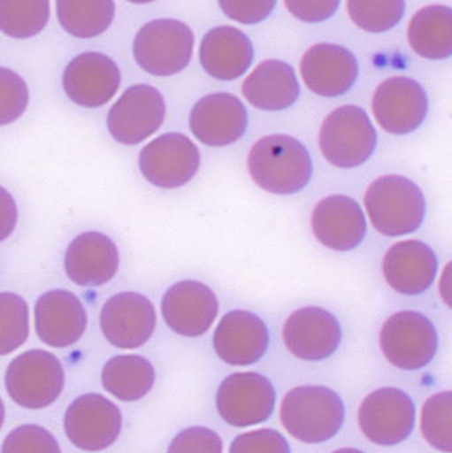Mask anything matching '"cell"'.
Wrapping results in <instances>:
<instances>
[{
  "instance_id": "9a60e30c",
  "label": "cell",
  "mask_w": 452,
  "mask_h": 453,
  "mask_svg": "<svg viewBox=\"0 0 452 453\" xmlns=\"http://www.w3.org/2000/svg\"><path fill=\"white\" fill-rule=\"evenodd\" d=\"M157 325L153 303L146 296L135 292L114 295L103 303L100 326L111 345L133 350L145 345Z\"/></svg>"
},
{
  "instance_id": "60d3db41",
  "label": "cell",
  "mask_w": 452,
  "mask_h": 453,
  "mask_svg": "<svg viewBox=\"0 0 452 453\" xmlns=\"http://www.w3.org/2000/svg\"><path fill=\"white\" fill-rule=\"evenodd\" d=\"M332 453H365V452L361 451V449H352V447H348V449H337V451H334Z\"/></svg>"
},
{
  "instance_id": "4fadbf2b",
  "label": "cell",
  "mask_w": 452,
  "mask_h": 453,
  "mask_svg": "<svg viewBox=\"0 0 452 453\" xmlns=\"http://www.w3.org/2000/svg\"><path fill=\"white\" fill-rule=\"evenodd\" d=\"M374 119L385 132L410 134L419 129L429 113V97L417 80L395 76L377 87L372 100Z\"/></svg>"
},
{
  "instance_id": "484cf974",
  "label": "cell",
  "mask_w": 452,
  "mask_h": 453,
  "mask_svg": "<svg viewBox=\"0 0 452 453\" xmlns=\"http://www.w3.org/2000/svg\"><path fill=\"white\" fill-rule=\"evenodd\" d=\"M246 100L265 111H281L295 105L300 97V84L292 65L286 61H262L241 87Z\"/></svg>"
},
{
  "instance_id": "ba28073f",
  "label": "cell",
  "mask_w": 452,
  "mask_h": 453,
  "mask_svg": "<svg viewBox=\"0 0 452 453\" xmlns=\"http://www.w3.org/2000/svg\"><path fill=\"white\" fill-rule=\"evenodd\" d=\"M417 409L411 396L397 388L372 391L358 410V426L369 441L395 447L410 438Z\"/></svg>"
},
{
  "instance_id": "277c9868",
  "label": "cell",
  "mask_w": 452,
  "mask_h": 453,
  "mask_svg": "<svg viewBox=\"0 0 452 453\" xmlns=\"http://www.w3.org/2000/svg\"><path fill=\"white\" fill-rule=\"evenodd\" d=\"M379 135L368 113L357 105L334 109L321 125L318 143L324 158L339 169L363 166L376 151Z\"/></svg>"
},
{
  "instance_id": "4316f807",
  "label": "cell",
  "mask_w": 452,
  "mask_h": 453,
  "mask_svg": "<svg viewBox=\"0 0 452 453\" xmlns=\"http://www.w3.org/2000/svg\"><path fill=\"white\" fill-rule=\"evenodd\" d=\"M408 40L414 52L427 60L452 56V8L432 4L417 11L409 23Z\"/></svg>"
},
{
  "instance_id": "d4e9b609",
  "label": "cell",
  "mask_w": 452,
  "mask_h": 453,
  "mask_svg": "<svg viewBox=\"0 0 452 453\" xmlns=\"http://www.w3.org/2000/svg\"><path fill=\"white\" fill-rule=\"evenodd\" d=\"M204 71L220 81L243 76L254 61V45L241 29L222 26L210 29L199 47Z\"/></svg>"
},
{
  "instance_id": "d6986e66",
  "label": "cell",
  "mask_w": 452,
  "mask_h": 453,
  "mask_svg": "<svg viewBox=\"0 0 452 453\" xmlns=\"http://www.w3.org/2000/svg\"><path fill=\"white\" fill-rule=\"evenodd\" d=\"M249 127L246 106L231 93L204 96L190 113V129L196 140L212 148L233 145Z\"/></svg>"
},
{
  "instance_id": "836d02e7",
  "label": "cell",
  "mask_w": 452,
  "mask_h": 453,
  "mask_svg": "<svg viewBox=\"0 0 452 453\" xmlns=\"http://www.w3.org/2000/svg\"><path fill=\"white\" fill-rule=\"evenodd\" d=\"M2 453H61L55 436L36 425H23L3 441Z\"/></svg>"
},
{
  "instance_id": "3957f363",
  "label": "cell",
  "mask_w": 452,
  "mask_h": 453,
  "mask_svg": "<svg viewBox=\"0 0 452 453\" xmlns=\"http://www.w3.org/2000/svg\"><path fill=\"white\" fill-rule=\"evenodd\" d=\"M364 203L372 225L387 237L414 234L426 218L424 193L403 175H384L374 180L366 190Z\"/></svg>"
},
{
  "instance_id": "5bb4252c",
  "label": "cell",
  "mask_w": 452,
  "mask_h": 453,
  "mask_svg": "<svg viewBox=\"0 0 452 453\" xmlns=\"http://www.w3.org/2000/svg\"><path fill=\"white\" fill-rule=\"evenodd\" d=\"M283 341L289 353L302 361H326L339 350L342 327L326 309L305 306L287 319Z\"/></svg>"
},
{
  "instance_id": "cb8c5ba5",
  "label": "cell",
  "mask_w": 452,
  "mask_h": 453,
  "mask_svg": "<svg viewBox=\"0 0 452 453\" xmlns=\"http://www.w3.org/2000/svg\"><path fill=\"white\" fill-rule=\"evenodd\" d=\"M119 252L116 242L101 234L89 231L79 234L66 248L65 272L80 287H101L116 276Z\"/></svg>"
},
{
  "instance_id": "b9f144b4",
  "label": "cell",
  "mask_w": 452,
  "mask_h": 453,
  "mask_svg": "<svg viewBox=\"0 0 452 453\" xmlns=\"http://www.w3.org/2000/svg\"><path fill=\"white\" fill-rule=\"evenodd\" d=\"M127 2L135 3V4H146V3H151L154 0H127Z\"/></svg>"
},
{
  "instance_id": "ac0fdd59",
  "label": "cell",
  "mask_w": 452,
  "mask_h": 453,
  "mask_svg": "<svg viewBox=\"0 0 452 453\" xmlns=\"http://www.w3.org/2000/svg\"><path fill=\"white\" fill-rule=\"evenodd\" d=\"M121 73L109 56L84 52L66 65L63 88L69 100L84 108H100L119 90Z\"/></svg>"
},
{
  "instance_id": "9c48e42d",
  "label": "cell",
  "mask_w": 452,
  "mask_h": 453,
  "mask_svg": "<svg viewBox=\"0 0 452 453\" xmlns=\"http://www.w3.org/2000/svg\"><path fill=\"white\" fill-rule=\"evenodd\" d=\"M201 166L198 146L180 133H166L149 142L140 154V170L150 185L178 188L188 185Z\"/></svg>"
},
{
  "instance_id": "1f68e13d",
  "label": "cell",
  "mask_w": 452,
  "mask_h": 453,
  "mask_svg": "<svg viewBox=\"0 0 452 453\" xmlns=\"http://www.w3.org/2000/svg\"><path fill=\"white\" fill-rule=\"evenodd\" d=\"M353 23L371 34H384L395 28L406 11V0H347Z\"/></svg>"
},
{
  "instance_id": "83f0119b",
  "label": "cell",
  "mask_w": 452,
  "mask_h": 453,
  "mask_svg": "<svg viewBox=\"0 0 452 453\" xmlns=\"http://www.w3.org/2000/svg\"><path fill=\"white\" fill-rule=\"evenodd\" d=\"M101 380L103 388L119 401L137 402L153 388L156 370L143 357L117 356L103 365Z\"/></svg>"
},
{
  "instance_id": "603a6c76",
  "label": "cell",
  "mask_w": 452,
  "mask_h": 453,
  "mask_svg": "<svg viewBox=\"0 0 452 453\" xmlns=\"http://www.w3.org/2000/svg\"><path fill=\"white\" fill-rule=\"evenodd\" d=\"M438 257L433 248L419 240H402L389 248L382 272L395 292L418 296L426 292L438 273Z\"/></svg>"
},
{
  "instance_id": "e575fe53",
  "label": "cell",
  "mask_w": 452,
  "mask_h": 453,
  "mask_svg": "<svg viewBox=\"0 0 452 453\" xmlns=\"http://www.w3.org/2000/svg\"><path fill=\"white\" fill-rule=\"evenodd\" d=\"M29 101L26 81L16 72L0 69V124L16 121L27 109Z\"/></svg>"
},
{
  "instance_id": "f35d334b",
  "label": "cell",
  "mask_w": 452,
  "mask_h": 453,
  "mask_svg": "<svg viewBox=\"0 0 452 453\" xmlns=\"http://www.w3.org/2000/svg\"><path fill=\"white\" fill-rule=\"evenodd\" d=\"M287 10L304 23H323L339 10L341 0H284Z\"/></svg>"
},
{
  "instance_id": "d590c367",
  "label": "cell",
  "mask_w": 452,
  "mask_h": 453,
  "mask_svg": "<svg viewBox=\"0 0 452 453\" xmlns=\"http://www.w3.org/2000/svg\"><path fill=\"white\" fill-rule=\"evenodd\" d=\"M228 453H292L287 439L271 428L249 431L236 436Z\"/></svg>"
},
{
  "instance_id": "f546056e",
  "label": "cell",
  "mask_w": 452,
  "mask_h": 453,
  "mask_svg": "<svg viewBox=\"0 0 452 453\" xmlns=\"http://www.w3.org/2000/svg\"><path fill=\"white\" fill-rule=\"evenodd\" d=\"M50 13V0H0V29L12 39H29L45 28Z\"/></svg>"
},
{
  "instance_id": "7c38bea8",
  "label": "cell",
  "mask_w": 452,
  "mask_h": 453,
  "mask_svg": "<svg viewBox=\"0 0 452 453\" xmlns=\"http://www.w3.org/2000/svg\"><path fill=\"white\" fill-rule=\"evenodd\" d=\"M64 428L71 443L81 451H103L121 434V411L101 394H85L69 404Z\"/></svg>"
},
{
  "instance_id": "d6a6232c",
  "label": "cell",
  "mask_w": 452,
  "mask_h": 453,
  "mask_svg": "<svg viewBox=\"0 0 452 453\" xmlns=\"http://www.w3.org/2000/svg\"><path fill=\"white\" fill-rule=\"evenodd\" d=\"M28 305L16 293H0V354L7 356L28 338Z\"/></svg>"
},
{
  "instance_id": "e0dca14e",
  "label": "cell",
  "mask_w": 452,
  "mask_h": 453,
  "mask_svg": "<svg viewBox=\"0 0 452 453\" xmlns=\"http://www.w3.org/2000/svg\"><path fill=\"white\" fill-rule=\"evenodd\" d=\"M304 84L320 97H340L355 87L358 61L348 48L332 42L310 47L300 63Z\"/></svg>"
},
{
  "instance_id": "8d00e7d4",
  "label": "cell",
  "mask_w": 452,
  "mask_h": 453,
  "mask_svg": "<svg viewBox=\"0 0 452 453\" xmlns=\"http://www.w3.org/2000/svg\"><path fill=\"white\" fill-rule=\"evenodd\" d=\"M167 453H223V441L215 431L195 426L180 431Z\"/></svg>"
},
{
  "instance_id": "8fae6325",
  "label": "cell",
  "mask_w": 452,
  "mask_h": 453,
  "mask_svg": "<svg viewBox=\"0 0 452 453\" xmlns=\"http://www.w3.org/2000/svg\"><path fill=\"white\" fill-rule=\"evenodd\" d=\"M276 403V391L264 375L235 372L228 375L217 393L220 418L234 427H249L270 419Z\"/></svg>"
},
{
  "instance_id": "7402d4cb",
  "label": "cell",
  "mask_w": 452,
  "mask_h": 453,
  "mask_svg": "<svg viewBox=\"0 0 452 453\" xmlns=\"http://www.w3.org/2000/svg\"><path fill=\"white\" fill-rule=\"evenodd\" d=\"M87 326V311L73 293L64 289L50 290L36 301L34 327L45 345L68 348L84 335Z\"/></svg>"
},
{
  "instance_id": "74e56055",
  "label": "cell",
  "mask_w": 452,
  "mask_h": 453,
  "mask_svg": "<svg viewBox=\"0 0 452 453\" xmlns=\"http://www.w3.org/2000/svg\"><path fill=\"white\" fill-rule=\"evenodd\" d=\"M227 18L241 24H259L270 18L278 0H218Z\"/></svg>"
},
{
  "instance_id": "ffe728a7",
  "label": "cell",
  "mask_w": 452,
  "mask_h": 453,
  "mask_svg": "<svg viewBox=\"0 0 452 453\" xmlns=\"http://www.w3.org/2000/svg\"><path fill=\"white\" fill-rule=\"evenodd\" d=\"M313 234L324 247L339 252L356 250L368 232L365 214L360 204L348 196H326L312 212Z\"/></svg>"
},
{
  "instance_id": "6da1fadb",
  "label": "cell",
  "mask_w": 452,
  "mask_h": 453,
  "mask_svg": "<svg viewBox=\"0 0 452 453\" xmlns=\"http://www.w3.org/2000/svg\"><path fill=\"white\" fill-rule=\"evenodd\" d=\"M255 185L275 196H294L312 180L313 162L308 149L296 138L272 134L254 143L247 158Z\"/></svg>"
},
{
  "instance_id": "44dd1931",
  "label": "cell",
  "mask_w": 452,
  "mask_h": 453,
  "mask_svg": "<svg viewBox=\"0 0 452 453\" xmlns=\"http://www.w3.org/2000/svg\"><path fill=\"white\" fill-rule=\"evenodd\" d=\"M270 332L267 325L251 311H230L215 329V353L233 366L257 364L267 353Z\"/></svg>"
},
{
  "instance_id": "ab89813d",
  "label": "cell",
  "mask_w": 452,
  "mask_h": 453,
  "mask_svg": "<svg viewBox=\"0 0 452 453\" xmlns=\"http://www.w3.org/2000/svg\"><path fill=\"white\" fill-rule=\"evenodd\" d=\"M440 295L443 303L452 311V260L446 264L442 273H441Z\"/></svg>"
},
{
  "instance_id": "4dcf8cb0",
  "label": "cell",
  "mask_w": 452,
  "mask_h": 453,
  "mask_svg": "<svg viewBox=\"0 0 452 453\" xmlns=\"http://www.w3.org/2000/svg\"><path fill=\"white\" fill-rule=\"evenodd\" d=\"M421 434L433 449L452 453V391H441L425 402Z\"/></svg>"
},
{
  "instance_id": "52a82bcc",
  "label": "cell",
  "mask_w": 452,
  "mask_h": 453,
  "mask_svg": "<svg viewBox=\"0 0 452 453\" xmlns=\"http://www.w3.org/2000/svg\"><path fill=\"white\" fill-rule=\"evenodd\" d=\"M4 383L8 395L18 406L42 410L63 393L65 372L57 357L34 349L8 365Z\"/></svg>"
},
{
  "instance_id": "2e32d148",
  "label": "cell",
  "mask_w": 452,
  "mask_h": 453,
  "mask_svg": "<svg viewBox=\"0 0 452 453\" xmlns=\"http://www.w3.org/2000/svg\"><path fill=\"white\" fill-rule=\"evenodd\" d=\"M161 311L172 332L193 338L203 335L212 326L219 303L214 290L203 282L183 280L166 290Z\"/></svg>"
},
{
  "instance_id": "f1b7e54d",
  "label": "cell",
  "mask_w": 452,
  "mask_h": 453,
  "mask_svg": "<svg viewBox=\"0 0 452 453\" xmlns=\"http://www.w3.org/2000/svg\"><path fill=\"white\" fill-rule=\"evenodd\" d=\"M58 23L79 39L100 36L113 23L114 0H56Z\"/></svg>"
},
{
  "instance_id": "5b68a950",
  "label": "cell",
  "mask_w": 452,
  "mask_h": 453,
  "mask_svg": "<svg viewBox=\"0 0 452 453\" xmlns=\"http://www.w3.org/2000/svg\"><path fill=\"white\" fill-rule=\"evenodd\" d=\"M194 44L195 37L188 24L175 19H156L135 35L133 55L148 73L174 76L190 64Z\"/></svg>"
},
{
  "instance_id": "30bf717a",
  "label": "cell",
  "mask_w": 452,
  "mask_h": 453,
  "mask_svg": "<svg viewBox=\"0 0 452 453\" xmlns=\"http://www.w3.org/2000/svg\"><path fill=\"white\" fill-rule=\"evenodd\" d=\"M166 104L158 89L148 84L127 88L108 114V130L122 145H138L158 132Z\"/></svg>"
},
{
  "instance_id": "8992f818",
  "label": "cell",
  "mask_w": 452,
  "mask_h": 453,
  "mask_svg": "<svg viewBox=\"0 0 452 453\" xmlns=\"http://www.w3.org/2000/svg\"><path fill=\"white\" fill-rule=\"evenodd\" d=\"M379 348L393 366L403 372H417L432 364L437 356L440 335L425 314L401 311L382 325Z\"/></svg>"
},
{
  "instance_id": "7a4b0ae2",
  "label": "cell",
  "mask_w": 452,
  "mask_h": 453,
  "mask_svg": "<svg viewBox=\"0 0 452 453\" xmlns=\"http://www.w3.org/2000/svg\"><path fill=\"white\" fill-rule=\"evenodd\" d=\"M345 419L344 401L326 386H299L289 390L281 402V425L302 443L331 441L341 431Z\"/></svg>"
}]
</instances>
